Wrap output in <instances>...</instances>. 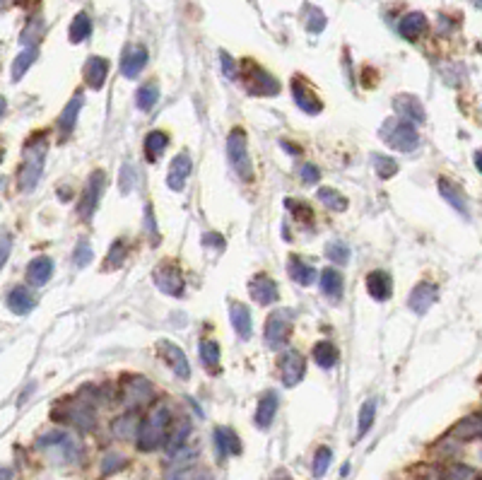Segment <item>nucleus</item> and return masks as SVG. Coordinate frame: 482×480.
<instances>
[{"instance_id":"nucleus-36","label":"nucleus","mask_w":482,"mask_h":480,"mask_svg":"<svg viewBox=\"0 0 482 480\" xmlns=\"http://www.w3.org/2000/svg\"><path fill=\"white\" fill-rule=\"evenodd\" d=\"M200 357H202V364H205L207 369L217 372V367H220V345H217V340H212V338L202 340V343H200Z\"/></svg>"},{"instance_id":"nucleus-10","label":"nucleus","mask_w":482,"mask_h":480,"mask_svg":"<svg viewBox=\"0 0 482 480\" xmlns=\"http://www.w3.org/2000/svg\"><path fill=\"white\" fill-rule=\"evenodd\" d=\"M155 282L164 295H174L179 297L183 292V275L174 263H164L155 270Z\"/></svg>"},{"instance_id":"nucleus-38","label":"nucleus","mask_w":482,"mask_h":480,"mask_svg":"<svg viewBox=\"0 0 482 480\" xmlns=\"http://www.w3.org/2000/svg\"><path fill=\"white\" fill-rule=\"evenodd\" d=\"M304 22H307V29L312 31V34H321V31L326 29V15H323L316 5H307V8H304Z\"/></svg>"},{"instance_id":"nucleus-2","label":"nucleus","mask_w":482,"mask_h":480,"mask_svg":"<svg viewBox=\"0 0 482 480\" xmlns=\"http://www.w3.org/2000/svg\"><path fill=\"white\" fill-rule=\"evenodd\" d=\"M379 136L389 148L398 150V153H412L420 145V136L415 131V123L405 121V118H386Z\"/></svg>"},{"instance_id":"nucleus-28","label":"nucleus","mask_w":482,"mask_h":480,"mask_svg":"<svg viewBox=\"0 0 482 480\" xmlns=\"http://www.w3.org/2000/svg\"><path fill=\"white\" fill-rule=\"evenodd\" d=\"M215 441H217L220 456H230V454H239L241 451L239 437L232 432V429H227V427H217V429H215Z\"/></svg>"},{"instance_id":"nucleus-55","label":"nucleus","mask_w":482,"mask_h":480,"mask_svg":"<svg viewBox=\"0 0 482 480\" xmlns=\"http://www.w3.org/2000/svg\"><path fill=\"white\" fill-rule=\"evenodd\" d=\"M10 244H12V237L8 235V232H5V235H3V263L8 261V254H10Z\"/></svg>"},{"instance_id":"nucleus-17","label":"nucleus","mask_w":482,"mask_h":480,"mask_svg":"<svg viewBox=\"0 0 482 480\" xmlns=\"http://www.w3.org/2000/svg\"><path fill=\"white\" fill-rule=\"evenodd\" d=\"M434 302H436V287L432 282H420V285L410 292V309L415 314H427Z\"/></svg>"},{"instance_id":"nucleus-12","label":"nucleus","mask_w":482,"mask_h":480,"mask_svg":"<svg viewBox=\"0 0 482 480\" xmlns=\"http://www.w3.org/2000/svg\"><path fill=\"white\" fill-rule=\"evenodd\" d=\"M249 292L253 297V302H258V305H272V302H277V297H280L275 280L268 277L265 273H258V275L251 277Z\"/></svg>"},{"instance_id":"nucleus-33","label":"nucleus","mask_w":482,"mask_h":480,"mask_svg":"<svg viewBox=\"0 0 482 480\" xmlns=\"http://www.w3.org/2000/svg\"><path fill=\"white\" fill-rule=\"evenodd\" d=\"M90 31H92V20H90V15L87 12H78V15L73 17V22H71V41L73 44H80V41H85L87 36H90Z\"/></svg>"},{"instance_id":"nucleus-27","label":"nucleus","mask_w":482,"mask_h":480,"mask_svg":"<svg viewBox=\"0 0 482 480\" xmlns=\"http://www.w3.org/2000/svg\"><path fill=\"white\" fill-rule=\"evenodd\" d=\"M277 413V394L275 391H268V394L263 396L261 403H258V410H256V425L258 427H270L272 418H275Z\"/></svg>"},{"instance_id":"nucleus-20","label":"nucleus","mask_w":482,"mask_h":480,"mask_svg":"<svg viewBox=\"0 0 482 480\" xmlns=\"http://www.w3.org/2000/svg\"><path fill=\"white\" fill-rule=\"evenodd\" d=\"M106 73H109V61L101 58V56H92L85 66V80L92 90H99L106 80Z\"/></svg>"},{"instance_id":"nucleus-58","label":"nucleus","mask_w":482,"mask_h":480,"mask_svg":"<svg viewBox=\"0 0 482 480\" xmlns=\"http://www.w3.org/2000/svg\"><path fill=\"white\" fill-rule=\"evenodd\" d=\"M284 480H289V478H284Z\"/></svg>"},{"instance_id":"nucleus-1","label":"nucleus","mask_w":482,"mask_h":480,"mask_svg":"<svg viewBox=\"0 0 482 480\" xmlns=\"http://www.w3.org/2000/svg\"><path fill=\"white\" fill-rule=\"evenodd\" d=\"M169 422H171V413L167 403H157V406L152 408V413L145 418L140 429H138V446H140L143 451L157 449V446L167 439Z\"/></svg>"},{"instance_id":"nucleus-39","label":"nucleus","mask_w":482,"mask_h":480,"mask_svg":"<svg viewBox=\"0 0 482 480\" xmlns=\"http://www.w3.org/2000/svg\"><path fill=\"white\" fill-rule=\"evenodd\" d=\"M157 99H160V90H157V85H143L140 90H138V97H135V102H138V106H140L143 111H150L152 106L157 104Z\"/></svg>"},{"instance_id":"nucleus-43","label":"nucleus","mask_w":482,"mask_h":480,"mask_svg":"<svg viewBox=\"0 0 482 480\" xmlns=\"http://www.w3.org/2000/svg\"><path fill=\"white\" fill-rule=\"evenodd\" d=\"M41 31H43V20H41V17H34V20H31V22L27 24V29L22 31L20 41L24 44V46H31V44L39 41Z\"/></svg>"},{"instance_id":"nucleus-52","label":"nucleus","mask_w":482,"mask_h":480,"mask_svg":"<svg viewBox=\"0 0 482 480\" xmlns=\"http://www.w3.org/2000/svg\"><path fill=\"white\" fill-rule=\"evenodd\" d=\"M284 205H287L289 210L294 213L299 220H309V218H312V210H309V208L304 205V203H297V200H287V203H284Z\"/></svg>"},{"instance_id":"nucleus-13","label":"nucleus","mask_w":482,"mask_h":480,"mask_svg":"<svg viewBox=\"0 0 482 480\" xmlns=\"http://www.w3.org/2000/svg\"><path fill=\"white\" fill-rule=\"evenodd\" d=\"M191 167H193V162L186 153L176 155L174 160H171L169 176H167V184H169L171 191H181V188L186 186V179L191 176Z\"/></svg>"},{"instance_id":"nucleus-44","label":"nucleus","mask_w":482,"mask_h":480,"mask_svg":"<svg viewBox=\"0 0 482 480\" xmlns=\"http://www.w3.org/2000/svg\"><path fill=\"white\" fill-rule=\"evenodd\" d=\"M333 461V451L328 449V446H321L319 451H316V459H314V476L316 478H323L328 471V466H331Z\"/></svg>"},{"instance_id":"nucleus-54","label":"nucleus","mask_w":482,"mask_h":480,"mask_svg":"<svg viewBox=\"0 0 482 480\" xmlns=\"http://www.w3.org/2000/svg\"><path fill=\"white\" fill-rule=\"evenodd\" d=\"M123 464H125V459H123V456H118V454H109V456L104 459V473L118 471Z\"/></svg>"},{"instance_id":"nucleus-18","label":"nucleus","mask_w":482,"mask_h":480,"mask_svg":"<svg viewBox=\"0 0 482 480\" xmlns=\"http://www.w3.org/2000/svg\"><path fill=\"white\" fill-rule=\"evenodd\" d=\"M145 66H148V51H145V46H130L128 51L123 53V61H120V73H123L125 78H138Z\"/></svg>"},{"instance_id":"nucleus-56","label":"nucleus","mask_w":482,"mask_h":480,"mask_svg":"<svg viewBox=\"0 0 482 480\" xmlns=\"http://www.w3.org/2000/svg\"><path fill=\"white\" fill-rule=\"evenodd\" d=\"M475 167H478L480 174H482V150H480V153H475Z\"/></svg>"},{"instance_id":"nucleus-30","label":"nucleus","mask_w":482,"mask_h":480,"mask_svg":"<svg viewBox=\"0 0 482 480\" xmlns=\"http://www.w3.org/2000/svg\"><path fill=\"white\" fill-rule=\"evenodd\" d=\"M342 285H345V282H342V275L335 268H326L321 273V290H323V295L331 297V300H340Z\"/></svg>"},{"instance_id":"nucleus-45","label":"nucleus","mask_w":482,"mask_h":480,"mask_svg":"<svg viewBox=\"0 0 482 480\" xmlns=\"http://www.w3.org/2000/svg\"><path fill=\"white\" fill-rule=\"evenodd\" d=\"M374 167H376V174L381 176V179H391V176L398 174V164L393 162L391 157L376 155V157H374Z\"/></svg>"},{"instance_id":"nucleus-41","label":"nucleus","mask_w":482,"mask_h":480,"mask_svg":"<svg viewBox=\"0 0 482 480\" xmlns=\"http://www.w3.org/2000/svg\"><path fill=\"white\" fill-rule=\"evenodd\" d=\"M326 258L331 263H338V266H345L350 261V249H347L342 242H331L326 244Z\"/></svg>"},{"instance_id":"nucleus-57","label":"nucleus","mask_w":482,"mask_h":480,"mask_svg":"<svg viewBox=\"0 0 482 480\" xmlns=\"http://www.w3.org/2000/svg\"><path fill=\"white\" fill-rule=\"evenodd\" d=\"M475 5H478V8L482 10V0H475Z\"/></svg>"},{"instance_id":"nucleus-7","label":"nucleus","mask_w":482,"mask_h":480,"mask_svg":"<svg viewBox=\"0 0 482 480\" xmlns=\"http://www.w3.org/2000/svg\"><path fill=\"white\" fill-rule=\"evenodd\" d=\"M120 399L128 408H140L152 401V384L145 377H125Z\"/></svg>"},{"instance_id":"nucleus-3","label":"nucleus","mask_w":482,"mask_h":480,"mask_svg":"<svg viewBox=\"0 0 482 480\" xmlns=\"http://www.w3.org/2000/svg\"><path fill=\"white\" fill-rule=\"evenodd\" d=\"M43 157H46V141H43V138L27 145L22 169H20V174H17V184H20L22 191H31V188L39 184L41 169H43Z\"/></svg>"},{"instance_id":"nucleus-50","label":"nucleus","mask_w":482,"mask_h":480,"mask_svg":"<svg viewBox=\"0 0 482 480\" xmlns=\"http://www.w3.org/2000/svg\"><path fill=\"white\" fill-rule=\"evenodd\" d=\"M171 480H212L210 473L202 471V469H193V471H183L179 476H174Z\"/></svg>"},{"instance_id":"nucleus-35","label":"nucleus","mask_w":482,"mask_h":480,"mask_svg":"<svg viewBox=\"0 0 482 480\" xmlns=\"http://www.w3.org/2000/svg\"><path fill=\"white\" fill-rule=\"evenodd\" d=\"M319 200L326 208L335 210V213H342L347 208V198H345V195H342L340 191H335V188H331V186L319 188Z\"/></svg>"},{"instance_id":"nucleus-29","label":"nucleus","mask_w":482,"mask_h":480,"mask_svg":"<svg viewBox=\"0 0 482 480\" xmlns=\"http://www.w3.org/2000/svg\"><path fill=\"white\" fill-rule=\"evenodd\" d=\"M167 145H169V136L164 133V131H152V133L145 138V157H148L150 162H157L160 155L167 150Z\"/></svg>"},{"instance_id":"nucleus-14","label":"nucleus","mask_w":482,"mask_h":480,"mask_svg":"<svg viewBox=\"0 0 482 480\" xmlns=\"http://www.w3.org/2000/svg\"><path fill=\"white\" fill-rule=\"evenodd\" d=\"M160 350H162V355L167 357V364H169V367L176 372V377H179V379H188V377H191V367H188V359H186V355H183V350H181L179 345L169 343V340H162V343H160Z\"/></svg>"},{"instance_id":"nucleus-40","label":"nucleus","mask_w":482,"mask_h":480,"mask_svg":"<svg viewBox=\"0 0 482 480\" xmlns=\"http://www.w3.org/2000/svg\"><path fill=\"white\" fill-rule=\"evenodd\" d=\"M188 434H191V422H188V420H179V422H176L174 432H171V437H169V444H167L169 451H179Z\"/></svg>"},{"instance_id":"nucleus-22","label":"nucleus","mask_w":482,"mask_h":480,"mask_svg":"<svg viewBox=\"0 0 482 480\" xmlns=\"http://www.w3.org/2000/svg\"><path fill=\"white\" fill-rule=\"evenodd\" d=\"M287 270H289V277L294 282H299V285H312L316 280V268L312 263L302 261L299 256H289L287 258Z\"/></svg>"},{"instance_id":"nucleus-8","label":"nucleus","mask_w":482,"mask_h":480,"mask_svg":"<svg viewBox=\"0 0 482 480\" xmlns=\"http://www.w3.org/2000/svg\"><path fill=\"white\" fill-rule=\"evenodd\" d=\"M280 372H282L284 387H297L304 379V372H307V359H304L302 352L287 350L280 359Z\"/></svg>"},{"instance_id":"nucleus-47","label":"nucleus","mask_w":482,"mask_h":480,"mask_svg":"<svg viewBox=\"0 0 482 480\" xmlns=\"http://www.w3.org/2000/svg\"><path fill=\"white\" fill-rule=\"evenodd\" d=\"M92 258H94V254H92V249H90V244H87V242H80L78 246H75L73 261H75V266H78V268H85L87 263H92Z\"/></svg>"},{"instance_id":"nucleus-49","label":"nucleus","mask_w":482,"mask_h":480,"mask_svg":"<svg viewBox=\"0 0 482 480\" xmlns=\"http://www.w3.org/2000/svg\"><path fill=\"white\" fill-rule=\"evenodd\" d=\"M130 418L125 415V418H120L116 425H113V434L116 437H120V439H128V437H133V429H130Z\"/></svg>"},{"instance_id":"nucleus-31","label":"nucleus","mask_w":482,"mask_h":480,"mask_svg":"<svg viewBox=\"0 0 482 480\" xmlns=\"http://www.w3.org/2000/svg\"><path fill=\"white\" fill-rule=\"evenodd\" d=\"M80 109H82V94H75L71 102H68L66 111H63L61 118H58V128L63 131V133H71V131L75 128L78 116H80Z\"/></svg>"},{"instance_id":"nucleus-5","label":"nucleus","mask_w":482,"mask_h":480,"mask_svg":"<svg viewBox=\"0 0 482 480\" xmlns=\"http://www.w3.org/2000/svg\"><path fill=\"white\" fill-rule=\"evenodd\" d=\"M244 85L251 94H277L280 92V82H277L268 71L256 66L253 61H244Z\"/></svg>"},{"instance_id":"nucleus-11","label":"nucleus","mask_w":482,"mask_h":480,"mask_svg":"<svg viewBox=\"0 0 482 480\" xmlns=\"http://www.w3.org/2000/svg\"><path fill=\"white\" fill-rule=\"evenodd\" d=\"M104 181H106L104 172H94L90 176L87 188H85V193H82L80 205H78L82 218H90V215L94 213V208H97V203H99V195H101V191H104Z\"/></svg>"},{"instance_id":"nucleus-53","label":"nucleus","mask_w":482,"mask_h":480,"mask_svg":"<svg viewBox=\"0 0 482 480\" xmlns=\"http://www.w3.org/2000/svg\"><path fill=\"white\" fill-rule=\"evenodd\" d=\"M220 61H222V68H225V75L227 78H237V66H234V58L227 51L220 53Z\"/></svg>"},{"instance_id":"nucleus-4","label":"nucleus","mask_w":482,"mask_h":480,"mask_svg":"<svg viewBox=\"0 0 482 480\" xmlns=\"http://www.w3.org/2000/svg\"><path fill=\"white\" fill-rule=\"evenodd\" d=\"M227 155H230L234 172L244 181H249L253 176V169H251V157H249V141H246V133L241 128H234L230 138H227Z\"/></svg>"},{"instance_id":"nucleus-19","label":"nucleus","mask_w":482,"mask_h":480,"mask_svg":"<svg viewBox=\"0 0 482 480\" xmlns=\"http://www.w3.org/2000/svg\"><path fill=\"white\" fill-rule=\"evenodd\" d=\"M439 193H441V198L446 200L448 205L453 208V210H458L463 218L468 220V203H466V195H463V191L458 186L453 184V181H448V179H439Z\"/></svg>"},{"instance_id":"nucleus-25","label":"nucleus","mask_w":482,"mask_h":480,"mask_svg":"<svg viewBox=\"0 0 482 480\" xmlns=\"http://www.w3.org/2000/svg\"><path fill=\"white\" fill-rule=\"evenodd\" d=\"M451 437L463 439V441L482 437V413H478V415H468V418H463V420L458 422V425H456V427L451 429Z\"/></svg>"},{"instance_id":"nucleus-26","label":"nucleus","mask_w":482,"mask_h":480,"mask_svg":"<svg viewBox=\"0 0 482 480\" xmlns=\"http://www.w3.org/2000/svg\"><path fill=\"white\" fill-rule=\"evenodd\" d=\"M53 275V261L46 256H39L34 258V261L29 263V270H27V280L31 282V285H46L48 277Z\"/></svg>"},{"instance_id":"nucleus-48","label":"nucleus","mask_w":482,"mask_h":480,"mask_svg":"<svg viewBox=\"0 0 482 480\" xmlns=\"http://www.w3.org/2000/svg\"><path fill=\"white\" fill-rule=\"evenodd\" d=\"M475 471L468 469V466H451L446 473H443V480H473Z\"/></svg>"},{"instance_id":"nucleus-37","label":"nucleus","mask_w":482,"mask_h":480,"mask_svg":"<svg viewBox=\"0 0 482 480\" xmlns=\"http://www.w3.org/2000/svg\"><path fill=\"white\" fill-rule=\"evenodd\" d=\"M36 53H39L36 46H29V48H24L22 53H17L15 63H12V80H20L22 75L29 71V66L36 61Z\"/></svg>"},{"instance_id":"nucleus-15","label":"nucleus","mask_w":482,"mask_h":480,"mask_svg":"<svg viewBox=\"0 0 482 480\" xmlns=\"http://www.w3.org/2000/svg\"><path fill=\"white\" fill-rule=\"evenodd\" d=\"M230 319H232V326H234V331H237V336L241 340H249L251 333H253L249 307L241 305V302H237V300H232L230 302Z\"/></svg>"},{"instance_id":"nucleus-6","label":"nucleus","mask_w":482,"mask_h":480,"mask_svg":"<svg viewBox=\"0 0 482 480\" xmlns=\"http://www.w3.org/2000/svg\"><path fill=\"white\" fill-rule=\"evenodd\" d=\"M289 324H292V312H287V309H275L268 317V321H265V345H268L270 350L282 347V343L287 340Z\"/></svg>"},{"instance_id":"nucleus-34","label":"nucleus","mask_w":482,"mask_h":480,"mask_svg":"<svg viewBox=\"0 0 482 480\" xmlns=\"http://www.w3.org/2000/svg\"><path fill=\"white\" fill-rule=\"evenodd\" d=\"M68 420H71L73 425H78L80 429H92L94 410L87 406V403H75V408H71V413H68Z\"/></svg>"},{"instance_id":"nucleus-51","label":"nucleus","mask_w":482,"mask_h":480,"mask_svg":"<svg viewBox=\"0 0 482 480\" xmlns=\"http://www.w3.org/2000/svg\"><path fill=\"white\" fill-rule=\"evenodd\" d=\"M299 174H302V179L307 181V184H319V179H321L319 167H314V164H304Z\"/></svg>"},{"instance_id":"nucleus-32","label":"nucleus","mask_w":482,"mask_h":480,"mask_svg":"<svg viewBox=\"0 0 482 480\" xmlns=\"http://www.w3.org/2000/svg\"><path fill=\"white\" fill-rule=\"evenodd\" d=\"M314 359L316 364L323 369H331L338 362V347H335L331 340H323V343L314 345Z\"/></svg>"},{"instance_id":"nucleus-21","label":"nucleus","mask_w":482,"mask_h":480,"mask_svg":"<svg viewBox=\"0 0 482 480\" xmlns=\"http://www.w3.org/2000/svg\"><path fill=\"white\" fill-rule=\"evenodd\" d=\"M34 305H36V300H34V295L29 292V287H24V285H17V287H12L10 290V295H8V307L12 309L15 314H29L31 309H34Z\"/></svg>"},{"instance_id":"nucleus-16","label":"nucleus","mask_w":482,"mask_h":480,"mask_svg":"<svg viewBox=\"0 0 482 480\" xmlns=\"http://www.w3.org/2000/svg\"><path fill=\"white\" fill-rule=\"evenodd\" d=\"M393 106H396V111L401 113V118H405V121H412V123L424 121V106L420 99L412 97V94H398V97L393 99Z\"/></svg>"},{"instance_id":"nucleus-9","label":"nucleus","mask_w":482,"mask_h":480,"mask_svg":"<svg viewBox=\"0 0 482 480\" xmlns=\"http://www.w3.org/2000/svg\"><path fill=\"white\" fill-rule=\"evenodd\" d=\"M292 94H294V102L299 104L302 111L309 113H319L323 109V102L319 99V94L314 92V87L309 85L304 78H294L292 80Z\"/></svg>"},{"instance_id":"nucleus-23","label":"nucleus","mask_w":482,"mask_h":480,"mask_svg":"<svg viewBox=\"0 0 482 480\" xmlns=\"http://www.w3.org/2000/svg\"><path fill=\"white\" fill-rule=\"evenodd\" d=\"M366 290H369V295L374 297V300L384 302L391 297V277L389 273H384V270H374V273L366 275Z\"/></svg>"},{"instance_id":"nucleus-46","label":"nucleus","mask_w":482,"mask_h":480,"mask_svg":"<svg viewBox=\"0 0 482 480\" xmlns=\"http://www.w3.org/2000/svg\"><path fill=\"white\" fill-rule=\"evenodd\" d=\"M125 256H128V246H125L123 242H113L111 251H109V258H106V263H109L111 268H118V266H123Z\"/></svg>"},{"instance_id":"nucleus-24","label":"nucleus","mask_w":482,"mask_h":480,"mask_svg":"<svg viewBox=\"0 0 482 480\" xmlns=\"http://www.w3.org/2000/svg\"><path fill=\"white\" fill-rule=\"evenodd\" d=\"M424 29H427V17H424L422 12H408L401 20V24H398L401 36H405V39L410 41H415L417 36L424 34Z\"/></svg>"},{"instance_id":"nucleus-42","label":"nucleus","mask_w":482,"mask_h":480,"mask_svg":"<svg viewBox=\"0 0 482 480\" xmlns=\"http://www.w3.org/2000/svg\"><path fill=\"white\" fill-rule=\"evenodd\" d=\"M374 415H376V401H366L364 406L359 410V427H357V434L359 437H364L366 432H369L371 422H374Z\"/></svg>"}]
</instances>
